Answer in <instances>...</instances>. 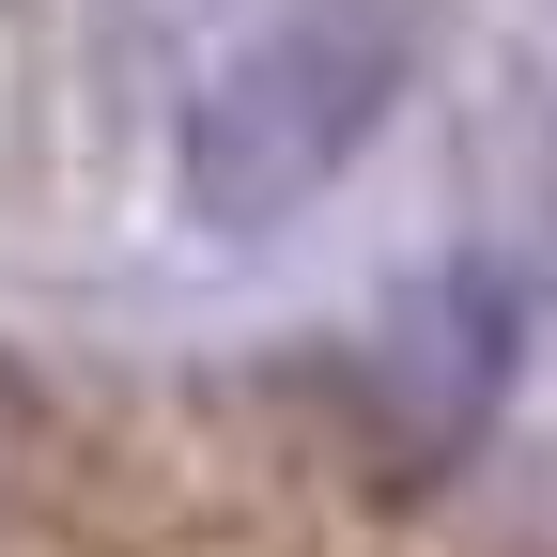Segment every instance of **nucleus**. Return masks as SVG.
<instances>
[{"label":"nucleus","mask_w":557,"mask_h":557,"mask_svg":"<svg viewBox=\"0 0 557 557\" xmlns=\"http://www.w3.org/2000/svg\"><path fill=\"white\" fill-rule=\"evenodd\" d=\"M418 78V0H278V16L186 94V218L263 233L372 156L387 94Z\"/></svg>","instance_id":"obj_1"}]
</instances>
